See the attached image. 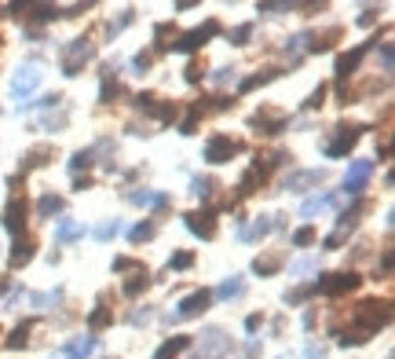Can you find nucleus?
Masks as SVG:
<instances>
[{"label":"nucleus","instance_id":"14","mask_svg":"<svg viewBox=\"0 0 395 359\" xmlns=\"http://www.w3.org/2000/svg\"><path fill=\"white\" fill-rule=\"evenodd\" d=\"M322 180H326V169H304V173L285 176L282 191H293V195H300V191H307V187H319Z\"/></svg>","mask_w":395,"mask_h":359},{"label":"nucleus","instance_id":"8","mask_svg":"<svg viewBox=\"0 0 395 359\" xmlns=\"http://www.w3.org/2000/svg\"><path fill=\"white\" fill-rule=\"evenodd\" d=\"M359 132H362L359 125H337V129H333V139H326V147H322L326 158H344L351 147L359 143Z\"/></svg>","mask_w":395,"mask_h":359},{"label":"nucleus","instance_id":"40","mask_svg":"<svg viewBox=\"0 0 395 359\" xmlns=\"http://www.w3.org/2000/svg\"><path fill=\"white\" fill-rule=\"evenodd\" d=\"M322 103H326V84H319V89H315L311 96H307V103H304V110H319V107H322Z\"/></svg>","mask_w":395,"mask_h":359},{"label":"nucleus","instance_id":"27","mask_svg":"<svg viewBox=\"0 0 395 359\" xmlns=\"http://www.w3.org/2000/svg\"><path fill=\"white\" fill-rule=\"evenodd\" d=\"M30 334H33V323H18V326H15V330L8 334V341H4V345H8L11 352H18V348H26Z\"/></svg>","mask_w":395,"mask_h":359},{"label":"nucleus","instance_id":"38","mask_svg":"<svg viewBox=\"0 0 395 359\" xmlns=\"http://www.w3.org/2000/svg\"><path fill=\"white\" fill-rule=\"evenodd\" d=\"M194 264V253H187V249H180V253H172L168 257V271H187Z\"/></svg>","mask_w":395,"mask_h":359},{"label":"nucleus","instance_id":"48","mask_svg":"<svg viewBox=\"0 0 395 359\" xmlns=\"http://www.w3.org/2000/svg\"><path fill=\"white\" fill-rule=\"evenodd\" d=\"M381 67H384V74H391V45L388 40L381 45Z\"/></svg>","mask_w":395,"mask_h":359},{"label":"nucleus","instance_id":"41","mask_svg":"<svg viewBox=\"0 0 395 359\" xmlns=\"http://www.w3.org/2000/svg\"><path fill=\"white\" fill-rule=\"evenodd\" d=\"M132 18H136V11H121V18H118V23H110V26H106V33H110V37H118V33H121V30L132 23Z\"/></svg>","mask_w":395,"mask_h":359},{"label":"nucleus","instance_id":"2","mask_svg":"<svg viewBox=\"0 0 395 359\" xmlns=\"http://www.w3.org/2000/svg\"><path fill=\"white\" fill-rule=\"evenodd\" d=\"M92 59H96V45H92V40H84V37H77V40H70V45L62 48L59 67H62V74H66V77H77V74H81Z\"/></svg>","mask_w":395,"mask_h":359},{"label":"nucleus","instance_id":"22","mask_svg":"<svg viewBox=\"0 0 395 359\" xmlns=\"http://www.w3.org/2000/svg\"><path fill=\"white\" fill-rule=\"evenodd\" d=\"M282 261H285L282 253H263V257H256V261H253V271H256L260 279H268V275H275V271L282 268Z\"/></svg>","mask_w":395,"mask_h":359},{"label":"nucleus","instance_id":"9","mask_svg":"<svg viewBox=\"0 0 395 359\" xmlns=\"http://www.w3.org/2000/svg\"><path fill=\"white\" fill-rule=\"evenodd\" d=\"M285 110H278V107H260L253 118H249V125L253 129H260L263 136H278V132H285Z\"/></svg>","mask_w":395,"mask_h":359},{"label":"nucleus","instance_id":"16","mask_svg":"<svg viewBox=\"0 0 395 359\" xmlns=\"http://www.w3.org/2000/svg\"><path fill=\"white\" fill-rule=\"evenodd\" d=\"M96 345H99V341H96L92 334H88V337H74V341H66L52 359H84V355H92V352H96Z\"/></svg>","mask_w":395,"mask_h":359},{"label":"nucleus","instance_id":"32","mask_svg":"<svg viewBox=\"0 0 395 359\" xmlns=\"http://www.w3.org/2000/svg\"><path fill=\"white\" fill-rule=\"evenodd\" d=\"M128 202H136V205H168V195H161V191H132L128 195Z\"/></svg>","mask_w":395,"mask_h":359},{"label":"nucleus","instance_id":"44","mask_svg":"<svg viewBox=\"0 0 395 359\" xmlns=\"http://www.w3.org/2000/svg\"><path fill=\"white\" fill-rule=\"evenodd\" d=\"M202 74H205V67H202V62H187V70H183V77H187L190 84H198V81H202Z\"/></svg>","mask_w":395,"mask_h":359},{"label":"nucleus","instance_id":"15","mask_svg":"<svg viewBox=\"0 0 395 359\" xmlns=\"http://www.w3.org/2000/svg\"><path fill=\"white\" fill-rule=\"evenodd\" d=\"M373 45V40H370ZM370 45H355L351 52H344V55H337V67H333V74H337V81H344V77H351L359 70V62L366 59V52H370Z\"/></svg>","mask_w":395,"mask_h":359},{"label":"nucleus","instance_id":"5","mask_svg":"<svg viewBox=\"0 0 395 359\" xmlns=\"http://www.w3.org/2000/svg\"><path fill=\"white\" fill-rule=\"evenodd\" d=\"M362 279L355 275V271H333V275H322L311 283L315 293H322V297H340V293H351V290H359Z\"/></svg>","mask_w":395,"mask_h":359},{"label":"nucleus","instance_id":"17","mask_svg":"<svg viewBox=\"0 0 395 359\" xmlns=\"http://www.w3.org/2000/svg\"><path fill=\"white\" fill-rule=\"evenodd\" d=\"M55 158V147L52 143H37V147H30L26 154H22L18 161H22V173H30V169H40V165H48Z\"/></svg>","mask_w":395,"mask_h":359},{"label":"nucleus","instance_id":"10","mask_svg":"<svg viewBox=\"0 0 395 359\" xmlns=\"http://www.w3.org/2000/svg\"><path fill=\"white\" fill-rule=\"evenodd\" d=\"M370 176H373V161H351L348 165V176H344V195L348 198H362Z\"/></svg>","mask_w":395,"mask_h":359},{"label":"nucleus","instance_id":"42","mask_svg":"<svg viewBox=\"0 0 395 359\" xmlns=\"http://www.w3.org/2000/svg\"><path fill=\"white\" fill-rule=\"evenodd\" d=\"M150 62H154V55H150V52H139L136 59H132V70H136V74H147Z\"/></svg>","mask_w":395,"mask_h":359},{"label":"nucleus","instance_id":"29","mask_svg":"<svg viewBox=\"0 0 395 359\" xmlns=\"http://www.w3.org/2000/svg\"><path fill=\"white\" fill-rule=\"evenodd\" d=\"M147 286H150V271H147V268H139L136 275H132V279L125 283V297H139V293H143Z\"/></svg>","mask_w":395,"mask_h":359},{"label":"nucleus","instance_id":"52","mask_svg":"<svg viewBox=\"0 0 395 359\" xmlns=\"http://www.w3.org/2000/svg\"><path fill=\"white\" fill-rule=\"evenodd\" d=\"M388 271H391V249L381 253V275H388Z\"/></svg>","mask_w":395,"mask_h":359},{"label":"nucleus","instance_id":"18","mask_svg":"<svg viewBox=\"0 0 395 359\" xmlns=\"http://www.w3.org/2000/svg\"><path fill=\"white\" fill-rule=\"evenodd\" d=\"M33 249H37V242L30 239V235H18L15 239V246H11V268H22V264H30L33 261Z\"/></svg>","mask_w":395,"mask_h":359},{"label":"nucleus","instance_id":"47","mask_svg":"<svg viewBox=\"0 0 395 359\" xmlns=\"http://www.w3.org/2000/svg\"><path fill=\"white\" fill-rule=\"evenodd\" d=\"M256 11L260 15H282V11H290V4H260Z\"/></svg>","mask_w":395,"mask_h":359},{"label":"nucleus","instance_id":"24","mask_svg":"<svg viewBox=\"0 0 395 359\" xmlns=\"http://www.w3.org/2000/svg\"><path fill=\"white\" fill-rule=\"evenodd\" d=\"M66 209V202L59 198V195H44L40 202H37V213H40V220H52V217H59Z\"/></svg>","mask_w":395,"mask_h":359},{"label":"nucleus","instance_id":"28","mask_svg":"<svg viewBox=\"0 0 395 359\" xmlns=\"http://www.w3.org/2000/svg\"><path fill=\"white\" fill-rule=\"evenodd\" d=\"M172 40H176L172 23H158V30H154V52H168V48H172Z\"/></svg>","mask_w":395,"mask_h":359},{"label":"nucleus","instance_id":"1","mask_svg":"<svg viewBox=\"0 0 395 359\" xmlns=\"http://www.w3.org/2000/svg\"><path fill=\"white\" fill-rule=\"evenodd\" d=\"M391 323V301H362L351 308V326L340 334V348L348 345H366L377 330Z\"/></svg>","mask_w":395,"mask_h":359},{"label":"nucleus","instance_id":"26","mask_svg":"<svg viewBox=\"0 0 395 359\" xmlns=\"http://www.w3.org/2000/svg\"><path fill=\"white\" fill-rule=\"evenodd\" d=\"M74 239H84V224L77 220H62L55 227V242H74Z\"/></svg>","mask_w":395,"mask_h":359},{"label":"nucleus","instance_id":"53","mask_svg":"<svg viewBox=\"0 0 395 359\" xmlns=\"http://www.w3.org/2000/svg\"><path fill=\"white\" fill-rule=\"evenodd\" d=\"M74 187H77V191H88V187H92V180H88V176H74Z\"/></svg>","mask_w":395,"mask_h":359},{"label":"nucleus","instance_id":"20","mask_svg":"<svg viewBox=\"0 0 395 359\" xmlns=\"http://www.w3.org/2000/svg\"><path fill=\"white\" fill-rule=\"evenodd\" d=\"M275 231V217H256L253 227H238V239H246V242H260L263 235H271Z\"/></svg>","mask_w":395,"mask_h":359},{"label":"nucleus","instance_id":"45","mask_svg":"<svg viewBox=\"0 0 395 359\" xmlns=\"http://www.w3.org/2000/svg\"><path fill=\"white\" fill-rule=\"evenodd\" d=\"M143 264H136V261H128V257H114V271H139Z\"/></svg>","mask_w":395,"mask_h":359},{"label":"nucleus","instance_id":"6","mask_svg":"<svg viewBox=\"0 0 395 359\" xmlns=\"http://www.w3.org/2000/svg\"><path fill=\"white\" fill-rule=\"evenodd\" d=\"M212 37H219V23H216V18H205V26H194V30H187V33L176 37L172 48L176 52H198V48H205Z\"/></svg>","mask_w":395,"mask_h":359},{"label":"nucleus","instance_id":"31","mask_svg":"<svg viewBox=\"0 0 395 359\" xmlns=\"http://www.w3.org/2000/svg\"><path fill=\"white\" fill-rule=\"evenodd\" d=\"M282 70H275V67H268V70H260L256 77H246V81H241L238 84V92H253V89H260V84H268V81H275Z\"/></svg>","mask_w":395,"mask_h":359},{"label":"nucleus","instance_id":"51","mask_svg":"<svg viewBox=\"0 0 395 359\" xmlns=\"http://www.w3.org/2000/svg\"><path fill=\"white\" fill-rule=\"evenodd\" d=\"M260 326H263V315H249V319H246V330L249 334H256Z\"/></svg>","mask_w":395,"mask_h":359},{"label":"nucleus","instance_id":"36","mask_svg":"<svg viewBox=\"0 0 395 359\" xmlns=\"http://www.w3.org/2000/svg\"><path fill=\"white\" fill-rule=\"evenodd\" d=\"M110 323H114V315H110L103 304L88 312V326H92V334H96V330H103V326H110Z\"/></svg>","mask_w":395,"mask_h":359},{"label":"nucleus","instance_id":"30","mask_svg":"<svg viewBox=\"0 0 395 359\" xmlns=\"http://www.w3.org/2000/svg\"><path fill=\"white\" fill-rule=\"evenodd\" d=\"M241 293H246V283H241V275H231L224 286L216 290V297L219 301H234V297H241Z\"/></svg>","mask_w":395,"mask_h":359},{"label":"nucleus","instance_id":"4","mask_svg":"<svg viewBox=\"0 0 395 359\" xmlns=\"http://www.w3.org/2000/svg\"><path fill=\"white\" fill-rule=\"evenodd\" d=\"M231 348H234V341L227 337V330L209 326L202 334V341H198V352L190 359H224V355H231Z\"/></svg>","mask_w":395,"mask_h":359},{"label":"nucleus","instance_id":"49","mask_svg":"<svg viewBox=\"0 0 395 359\" xmlns=\"http://www.w3.org/2000/svg\"><path fill=\"white\" fill-rule=\"evenodd\" d=\"M212 81H216V84H231V81H234V70H231V67L216 70V74H212Z\"/></svg>","mask_w":395,"mask_h":359},{"label":"nucleus","instance_id":"21","mask_svg":"<svg viewBox=\"0 0 395 359\" xmlns=\"http://www.w3.org/2000/svg\"><path fill=\"white\" fill-rule=\"evenodd\" d=\"M121 96V81H118V70L114 67H103V89H99V103H110Z\"/></svg>","mask_w":395,"mask_h":359},{"label":"nucleus","instance_id":"43","mask_svg":"<svg viewBox=\"0 0 395 359\" xmlns=\"http://www.w3.org/2000/svg\"><path fill=\"white\" fill-rule=\"evenodd\" d=\"M253 37V23H246V26H238L234 33H231V45H246V40Z\"/></svg>","mask_w":395,"mask_h":359},{"label":"nucleus","instance_id":"13","mask_svg":"<svg viewBox=\"0 0 395 359\" xmlns=\"http://www.w3.org/2000/svg\"><path fill=\"white\" fill-rule=\"evenodd\" d=\"M40 81H44V74H40L37 67H22V70H15L11 96H15V99H26V96H33V92L40 89Z\"/></svg>","mask_w":395,"mask_h":359},{"label":"nucleus","instance_id":"54","mask_svg":"<svg viewBox=\"0 0 395 359\" xmlns=\"http://www.w3.org/2000/svg\"><path fill=\"white\" fill-rule=\"evenodd\" d=\"M359 23H362V26H373V8H366V11H362Z\"/></svg>","mask_w":395,"mask_h":359},{"label":"nucleus","instance_id":"50","mask_svg":"<svg viewBox=\"0 0 395 359\" xmlns=\"http://www.w3.org/2000/svg\"><path fill=\"white\" fill-rule=\"evenodd\" d=\"M154 103H158V99H154L150 92H139V96H136V107H139V110H150Z\"/></svg>","mask_w":395,"mask_h":359},{"label":"nucleus","instance_id":"33","mask_svg":"<svg viewBox=\"0 0 395 359\" xmlns=\"http://www.w3.org/2000/svg\"><path fill=\"white\" fill-rule=\"evenodd\" d=\"M92 165H96V151L88 147V151H77V154L70 158V173L81 176V169H92Z\"/></svg>","mask_w":395,"mask_h":359},{"label":"nucleus","instance_id":"37","mask_svg":"<svg viewBox=\"0 0 395 359\" xmlns=\"http://www.w3.org/2000/svg\"><path fill=\"white\" fill-rule=\"evenodd\" d=\"M147 114H154V118H158L161 125H168V121H176V114H180V107H176V103H161V107H158V103H154V107H150Z\"/></svg>","mask_w":395,"mask_h":359},{"label":"nucleus","instance_id":"7","mask_svg":"<svg viewBox=\"0 0 395 359\" xmlns=\"http://www.w3.org/2000/svg\"><path fill=\"white\" fill-rule=\"evenodd\" d=\"M212 304V293L209 290H194L190 297H183L180 304H176V312L168 315V323H183V319H198L205 308Z\"/></svg>","mask_w":395,"mask_h":359},{"label":"nucleus","instance_id":"19","mask_svg":"<svg viewBox=\"0 0 395 359\" xmlns=\"http://www.w3.org/2000/svg\"><path fill=\"white\" fill-rule=\"evenodd\" d=\"M190 345H194V337H187V334H176V337H168V341H165L158 352H154V359H176L180 352H187Z\"/></svg>","mask_w":395,"mask_h":359},{"label":"nucleus","instance_id":"39","mask_svg":"<svg viewBox=\"0 0 395 359\" xmlns=\"http://www.w3.org/2000/svg\"><path fill=\"white\" fill-rule=\"evenodd\" d=\"M315 242V227L307 224V227H300V231H293V246L297 249H304V246H311Z\"/></svg>","mask_w":395,"mask_h":359},{"label":"nucleus","instance_id":"55","mask_svg":"<svg viewBox=\"0 0 395 359\" xmlns=\"http://www.w3.org/2000/svg\"><path fill=\"white\" fill-rule=\"evenodd\" d=\"M8 286H11V283H8V279H0V293H4V290H8Z\"/></svg>","mask_w":395,"mask_h":359},{"label":"nucleus","instance_id":"3","mask_svg":"<svg viewBox=\"0 0 395 359\" xmlns=\"http://www.w3.org/2000/svg\"><path fill=\"white\" fill-rule=\"evenodd\" d=\"M241 151H246V143H241V139H234V136H227V132H216V136L205 143L202 158H205L209 165H224V161L238 158Z\"/></svg>","mask_w":395,"mask_h":359},{"label":"nucleus","instance_id":"35","mask_svg":"<svg viewBox=\"0 0 395 359\" xmlns=\"http://www.w3.org/2000/svg\"><path fill=\"white\" fill-rule=\"evenodd\" d=\"M154 235H158V224H150V220H143V224H136V227L128 231L132 242H150Z\"/></svg>","mask_w":395,"mask_h":359},{"label":"nucleus","instance_id":"23","mask_svg":"<svg viewBox=\"0 0 395 359\" xmlns=\"http://www.w3.org/2000/svg\"><path fill=\"white\" fill-rule=\"evenodd\" d=\"M337 202V195L333 191H326V195H315V198H307L304 205H300V217H315V213H322V209H329Z\"/></svg>","mask_w":395,"mask_h":359},{"label":"nucleus","instance_id":"12","mask_svg":"<svg viewBox=\"0 0 395 359\" xmlns=\"http://www.w3.org/2000/svg\"><path fill=\"white\" fill-rule=\"evenodd\" d=\"M26 217H30V205H26V198L22 195H15L8 205H4V227L11 231V235H22V231H26Z\"/></svg>","mask_w":395,"mask_h":359},{"label":"nucleus","instance_id":"46","mask_svg":"<svg viewBox=\"0 0 395 359\" xmlns=\"http://www.w3.org/2000/svg\"><path fill=\"white\" fill-rule=\"evenodd\" d=\"M128 323H132V326H143V323H150V308H143V312H132V315H128Z\"/></svg>","mask_w":395,"mask_h":359},{"label":"nucleus","instance_id":"11","mask_svg":"<svg viewBox=\"0 0 395 359\" xmlns=\"http://www.w3.org/2000/svg\"><path fill=\"white\" fill-rule=\"evenodd\" d=\"M183 224H187L190 235H198V239H205V242L216 239V213H212V209H198V213H187Z\"/></svg>","mask_w":395,"mask_h":359},{"label":"nucleus","instance_id":"25","mask_svg":"<svg viewBox=\"0 0 395 359\" xmlns=\"http://www.w3.org/2000/svg\"><path fill=\"white\" fill-rule=\"evenodd\" d=\"M190 191H194L198 198H202V202H209V198L219 191V183H216L212 176H194V180H190Z\"/></svg>","mask_w":395,"mask_h":359},{"label":"nucleus","instance_id":"34","mask_svg":"<svg viewBox=\"0 0 395 359\" xmlns=\"http://www.w3.org/2000/svg\"><path fill=\"white\" fill-rule=\"evenodd\" d=\"M121 231H125V224H121V220H106V224H99V227L92 231V235H96L99 242H110V239H118Z\"/></svg>","mask_w":395,"mask_h":359}]
</instances>
